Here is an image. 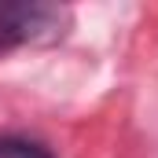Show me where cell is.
Listing matches in <instances>:
<instances>
[{"instance_id":"obj_1","label":"cell","mask_w":158,"mask_h":158,"mask_svg":"<svg viewBox=\"0 0 158 158\" xmlns=\"http://www.w3.org/2000/svg\"><path fill=\"white\" fill-rule=\"evenodd\" d=\"M59 15L48 7H0V52H11L40 33H55Z\"/></svg>"},{"instance_id":"obj_2","label":"cell","mask_w":158,"mask_h":158,"mask_svg":"<svg viewBox=\"0 0 158 158\" xmlns=\"http://www.w3.org/2000/svg\"><path fill=\"white\" fill-rule=\"evenodd\" d=\"M0 158H52V151L33 143V140H22V136H4L0 140Z\"/></svg>"}]
</instances>
